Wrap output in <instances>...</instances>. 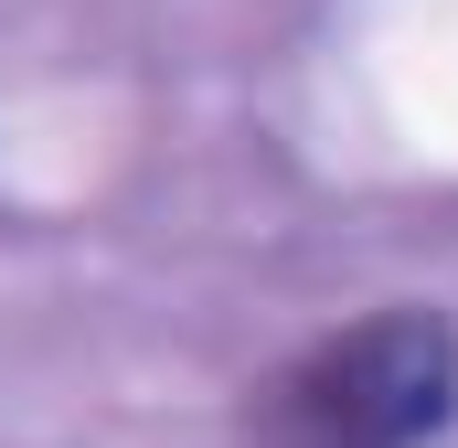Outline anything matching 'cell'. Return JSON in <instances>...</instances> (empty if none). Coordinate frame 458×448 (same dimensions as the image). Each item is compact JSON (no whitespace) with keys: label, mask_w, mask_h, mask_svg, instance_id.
Listing matches in <instances>:
<instances>
[{"label":"cell","mask_w":458,"mask_h":448,"mask_svg":"<svg viewBox=\"0 0 458 448\" xmlns=\"http://www.w3.org/2000/svg\"><path fill=\"white\" fill-rule=\"evenodd\" d=\"M458 417V321L448 310H373L352 332L277 363L245 406L256 448H427Z\"/></svg>","instance_id":"1"}]
</instances>
